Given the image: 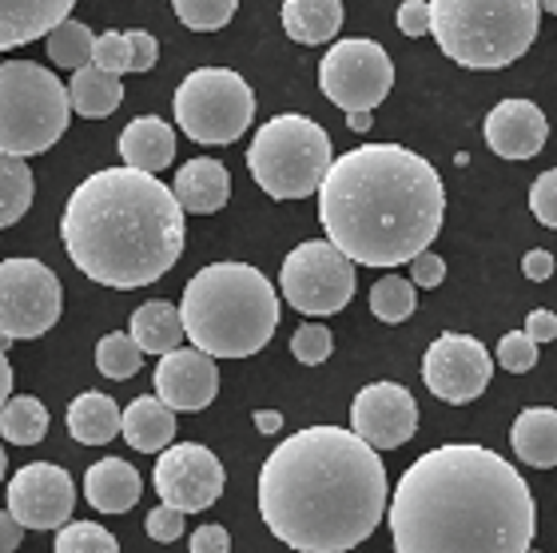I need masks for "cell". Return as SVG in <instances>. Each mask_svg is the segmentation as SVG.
Returning <instances> with one entry per match:
<instances>
[{
	"instance_id": "cell-3",
	"label": "cell",
	"mask_w": 557,
	"mask_h": 553,
	"mask_svg": "<svg viewBox=\"0 0 557 553\" xmlns=\"http://www.w3.org/2000/svg\"><path fill=\"white\" fill-rule=\"evenodd\" d=\"M446 192L418 151L367 144L331 160L319 184V223L326 239L362 267L410 263L438 239Z\"/></svg>"
},
{
	"instance_id": "cell-29",
	"label": "cell",
	"mask_w": 557,
	"mask_h": 553,
	"mask_svg": "<svg viewBox=\"0 0 557 553\" xmlns=\"http://www.w3.org/2000/svg\"><path fill=\"white\" fill-rule=\"evenodd\" d=\"M0 434L12 446H36L48 434V410L33 394H16L0 406Z\"/></svg>"
},
{
	"instance_id": "cell-34",
	"label": "cell",
	"mask_w": 557,
	"mask_h": 553,
	"mask_svg": "<svg viewBox=\"0 0 557 553\" xmlns=\"http://www.w3.org/2000/svg\"><path fill=\"white\" fill-rule=\"evenodd\" d=\"M57 553H120V542L96 521H64L57 533Z\"/></svg>"
},
{
	"instance_id": "cell-50",
	"label": "cell",
	"mask_w": 557,
	"mask_h": 553,
	"mask_svg": "<svg viewBox=\"0 0 557 553\" xmlns=\"http://www.w3.org/2000/svg\"><path fill=\"white\" fill-rule=\"evenodd\" d=\"M347 124L355 127V132H367V127H371V112H347Z\"/></svg>"
},
{
	"instance_id": "cell-5",
	"label": "cell",
	"mask_w": 557,
	"mask_h": 553,
	"mask_svg": "<svg viewBox=\"0 0 557 553\" xmlns=\"http://www.w3.org/2000/svg\"><path fill=\"white\" fill-rule=\"evenodd\" d=\"M180 323L211 358L259 355L278 327V295L259 267L211 263L184 287Z\"/></svg>"
},
{
	"instance_id": "cell-33",
	"label": "cell",
	"mask_w": 557,
	"mask_h": 553,
	"mask_svg": "<svg viewBox=\"0 0 557 553\" xmlns=\"http://www.w3.org/2000/svg\"><path fill=\"white\" fill-rule=\"evenodd\" d=\"M418 299H414V283H407L403 275H383L371 291V311L374 319L383 323H407L414 315Z\"/></svg>"
},
{
	"instance_id": "cell-25",
	"label": "cell",
	"mask_w": 557,
	"mask_h": 553,
	"mask_svg": "<svg viewBox=\"0 0 557 553\" xmlns=\"http://www.w3.org/2000/svg\"><path fill=\"white\" fill-rule=\"evenodd\" d=\"M283 28L299 45H326L343 28V0H283Z\"/></svg>"
},
{
	"instance_id": "cell-13",
	"label": "cell",
	"mask_w": 557,
	"mask_h": 553,
	"mask_svg": "<svg viewBox=\"0 0 557 553\" xmlns=\"http://www.w3.org/2000/svg\"><path fill=\"white\" fill-rule=\"evenodd\" d=\"M151 486L160 494L163 506H175L184 514H199L220 502L227 474L223 462L199 442H180V446H163V454L156 458V474Z\"/></svg>"
},
{
	"instance_id": "cell-9",
	"label": "cell",
	"mask_w": 557,
	"mask_h": 553,
	"mask_svg": "<svg viewBox=\"0 0 557 553\" xmlns=\"http://www.w3.org/2000/svg\"><path fill=\"white\" fill-rule=\"evenodd\" d=\"M256 120V93L232 69H196L175 88V124L196 144H235Z\"/></svg>"
},
{
	"instance_id": "cell-38",
	"label": "cell",
	"mask_w": 557,
	"mask_h": 553,
	"mask_svg": "<svg viewBox=\"0 0 557 553\" xmlns=\"http://www.w3.org/2000/svg\"><path fill=\"white\" fill-rule=\"evenodd\" d=\"M92 64H96V69L112 72V76H124V72H132L128 36H124V33L96 36V40H92Z\"/></svg>"
},
{
	"instance_id": "cell-31",
	"label": "cell",
	"mask_w": 557,
	"mask_h": 553,
	"mask_svg": "<svg viewBox=\"0 0 557 553\" xmlns=\"http://www.w3.org/2000/svg\"><path fill=\"white\" fill-rule=\"evenodd\" d=\"M92 28L81 21H64L48 33V60L57 64V69H84V64H92Z\"/></svg>"
},
{
	"instance_id": "cell-21",
	"label": "cell",
	"mask_w": 557,
	"mask_h": 553,
	"mask_svg": "<svg viewBox=\"0 0 557 553\" xmlns=\"http://www.w3.org/2000/svg\"><path fill=\"white\" fill-rule=\"evenodd\" d=\"M144 494L139 470L124 458H100L84 474V497L100 514H128Z\"/></svg>"
},
{
	"instance_id": "cell-8",
	"label": "cell",
	"mask_w": 557,
	"mask_h": 553,
	"mask_svg": "<svg viewBox=\"0 0 557 553\" xmlns=\"http://www.w3.org/2000/svg\"><path fill=\"white\" fill-rule=\"evenodd\" d=\"M247 168L271 199H307L331 168V136L307 115H275L251 139Z\"/></svg>"
},
{
	"instance_id": "cell-39",
	"label": "cell",
	"mask_w": 557,
	"mask_h": 553,
	"mask_svg": "<svg viewBox=\"0 0 557 553\" xmlns=\"http://www.w3.org/2000/svg\"><path fill=\"white\" fill-rule=\"evenodd\" d=\"M530 211H534L537 223H546V228L557 231V168L542 172L530 187Z\"/></svg>"
},
{
	"instance_id": "cell-35",
	"label": "cell",
	"mask_w": 557,
	"mask_h": 553,
	"mask_svg": "<svg viewBox=\"0 0 557 553\" xmlns=\"http://www.w3.org/2000/svg\"><path fill=\"white\" fill-rule=\"evenodd\" d=\"M172 4L184 28H196V33H215L239 9V0H172Z\"/></svg>"
},
{
	"instance_id": "cell-18",
	"label": "cell",
	"mask_w": 557,
	"mask_h": 553,
	"mask_svg": "<svg viewBox=\"0 0 557 553\" xmlns=\"http://www.w3.org/2000/svg\"><path fill=\"white\" fill-rule=\"evenodd\" d=\"M549 124L534 100H502L486 115V144L502 160H530L546 148Z\"/></svg>"
},
{
	"instance_id": "cell-44",
	"label": "cell",
	"mask_w": 557,
	"mask_h": 553,
	"mask_svg": "<svg viewBox=\"0 0 557 553\" xmlns=\"http://www.w3.org/2000/svg\"><path fill=\"white\" fill-rule=\"evenodd\" d=\"M191 553H232V538L223 526H199L191 533Z\"/></svg>"
},
{
	"instance_id": "cell-2",
	"label": "cell",
	"mask_w": 557,
	"mask_h": 553,
	"mask_svg": "<svg viewBox=\"0 0 557 553\" xmlns=\"http://www.w3.org/2000/svg\"><path fill=\"white\" fill-rule=\"evenodd\" d=\"M391 486L374 446L343 427H307L259 470V514L299 553H347L386 518Z\"/></svg>"
},
{
	"instance_id": "cell-53",
	"label": "cell",
	"mask_w": 557,
	"mask_h": 553,
	"mask_svg": "<svg viewBox=\"0 0 557 553\" xmlns=\"http://www.w3.org/2000/svg\"><path fill=\"white\" fill-rule=\"evenodd\" d=\"M525 553H534V550H525Z\"/></svg>"
},
{
	"instance_id": "cell-17",
	"label": "cell",
	"mask_w": 557,
	"mask_h": 553,
	"mask_svg": "<svg viewBox=\"0 0 557 553\" xmlns=\"http://www.w3.org/2000/svg\"><path fill=\"white\" fill-rule=\"evenodd\" d=\"M220 394V370L203 355L199 346H175L168 355H160L156 367V398L168 403L172 410H208Z\"/></svg>"
},
{
	"instance_id": "cell-10",
	"label": "cell",
	"mask_w": 557,
	"mask_h": 553,
	"mask_svg": "<svg viewBox=\"0 0 557 553\" xmlns=\"http://www.w3.org/2000/svg\"><path fill=\"white\" fill-rule=\"evenodd\" d=\"M278 287L299 315H338L355 299V263L331 239H307L283 259Z\"/></svg>"
},
{
	"instance_id": "cell-45",
	"label": "cell",
	"mask_w": 557,
	"mask_h": 553,
	"mask_svg": "<svg viewBox=\"0 0 557 553\" xmlns=\"http://www.w3.org/2000/svg\"><path fill=\"white\" fill-rule=\"evenodd\" d=\"M525 334H530L534 343H554V339H557V315L546 311V307L530 311V315H525Z\"/></svg>"
},
{
	"instance_id": "cell-15",
	"label": "cell",
	"mask_w": 557,
	"mask_h": 553,
	"mask_svg": "<svg viewBox=\"0 0 557 553\" xmlns=\"http://www.w3.org/2000/svg\"><path fill=\"white\" fill-rule=\"evenodd\" d=\"M76 509V486L69 470L52 462H28L9 482V514L24 530H60Z\"/></svg>"
},
{
	"instance_id": "cell-32",
	"label": "cell",
	"mask_w": 557,
	"mask_h": 553,
	"mask_svg": "<svg viewBox=\"0 0 557 553\" xmlns=\"http://www.w3.org/2000/svg\"><path fill=\"white\" fill-rule=\"evenodd\" d=\"M96 367H100V374L104 379H132L139 367H144V351L136 346V339L132 334H104L100 343H96Z\"/></svg>"
},
{
	"instance_id": "cell-51",
	"label": "cell",
	"mask_w": 557,
	"mask_h": 553,
	"mask_svg": "<svg viewBox=\"0 0 557 553\" xmlns=\"http://www.w3.org/2000/svg\"><path fill=\"white\" fill-rule=\"evenodd\" d=\"M537 4H542V9L554 12V16H557V0H537Z\"/></svg>"
},
{
	"instance_id": "cell-43",
	"label": "cell",
	"mask_w": 557,
	"mask_h": 553,
	"mask_svg": "<svg viewBox=\"0 0 557 553\" xmlns=\"http://www.w3.org/2000/svg\"><path fill=\"white\" fill-rule=\"evenodd\" d=\"M398 33L403 36L430 33V0H407V4L398 9Z\"/></svg>"
},
{
	"instance_id": "cell-7",
	"label": "cell",
	"mask_w": 557,
	"mask_h": 553,
	"mask_svg": "<svg viewBox=\"0 0 557 553\" xmlns=\"http://www.w3.org/2000/svg\"><path fill=\"white\" fill-rule=\"evenodd\" d=\"M69 88L40 64L4 60L0 64V151L40 156L69 127Z\"/></svg>"
},
{
	"instance_id": "cell-22",
	"label": "cell",
	"mask_w": 557,
	"mask_h": 553,
	"mask_svg": "<svg viewBox=\"0 0 557 553\" xmlns=\"http://www.w3.org/2000/svg\"><path fill=\"white\" fill-rule=\"evenodd\" d=\"M120 160L136 172H163L175 160V132L163 124L160 115H136L120 132Z\"/></svg>"
},
{
	"instance_id": "cell-48",
	"label": "cell",
	"mask_w": 557,
	"mask_h": 553,
	"mask_svg": "<svg viewBox=\"0 0 557 553\" xmlns=\"http://www.w3.org/2000/svg\"><path fill=\"white\" fill-rule=\"evenodd\" d=\"M9 391H12V367H9V355H4V343H0V406L9 403Z\"/></svg>"
},
{
	"instance_id": "cell-36",
	"label": "cell",
	"mask_w": 557,
	"mask_h": 553,
	"mask_svg": "<svg viewBox=\"0 0 557 553\" xmlns=\"http://www.w3.org/2000/svg\"><path fill=\"white\" fill-rule=\"evenodd\" d=\"M331 346H335V339H331V331H326L323 323H302L299 331L290 334V355L299 358L302 367L326 362V358H331Z\"/></svg>"
},
{
	"instance_id": "cell-23",
	"label": "cell",
	"mask_w": 557,
	"mask_h": 553,
	"mask_svg": "<svg viewBox=\"0 0 557 553\" xmlns=\"http://www.w3.org/2000/svg\"><path fill=\"white\" fill-rule=\"evenodd\" d=\"M120 434L128 442L132 450L139 454H160L163 446H172L175 439V410L160 398H136V403L120 415Z\"/></svg>"
},
{
	"instance_id": "cell-47",
	"label": "cell",
	"mask_w": 557,
	"mask_h": 553,
	"mask_svg": "<svg viewBox=\"0 0 557 553\" xmlns=\"http://www.w3.org/2000/svg\"><path fill=\"white\" fill-rule=\"evenodd\" d=\"M21 542H24V526L12 518L9 509H0V553L21 550Z\"/></svg>"
},
{
	"instance_id": "cell-49",
	"label": "cell",
	"mask_w": 557,
	"mask_h": 553,
	"mask_svg": "<svg viewBox=\"0 0 557 553\" xmlns=\"http://www.w3.org/2000/svg\"><path fill=\"white\" fill-rule=\"evenodd\" d=\"M256 427H259V434H275V430L283 427V415H278V410H259Z\"/></svg>"
},
{
	"instance_id": "cell-20",
	"label": "cell",
	"mask_w": 557,
	"mask_h": 553,
	"mask_svg": "<svg viewBox=\"0 0 557 553\" xmlns=\"http://www.w3.org/2000/svg\"><path fill=\"white\" fill-rule=\"evenodd\" d=\"M172 196L180 199V208L191 211V216H211L220 211L227 199H232V175L220 160L211 156H199V160H187L180 172H175Z\"/></svg>"
},
{
	"instance_id": "cell-4",
	"label": "cell",
	"mask_w": 557,
	"mask_h": 553,
	"mask_svg": "<svg viewBox=\"0 0 557 553\" xmlns=\"http://www.w3.org/2000/svg\"><path fill=\"white\" fill-rule=\"evenodd\" d=\"M60 239L92 283L136 291L163 279L184 255V208L151 172L104 168L72 192Z\"/></svg>"
},
{
	"instance_id": "cell-52",
	"label": "cell",
	"mask_w": 557,
	"mask_h": 553,
	"mask_svg": "<svg viewBox=\"0 0 557 553\" xmlns=\"http://www.w3.org/2000/svg\"><path fill=\"white\" fill-rule=\"evenodd\" d=\"M0 482H4V446H0Z\"/></svg>"
},
{
	"instance_id": "cell-1",
	"label": "cell",
	"mask_w": 557,
	"mask_h": 553,
	"mask_svg": "<svg viewBox=\"0 0 557 553\" xmlns=\"http://www.w3.org/2000/svg\"><path fill=\"white\" fill-rule=\"evenodd\" d=\"M386 506L395 553H525L537 530L525 478L474 442L414 458Z\"/></svg>"
},
{
	"instance_id": "cell-37",
	"label": "cell",
	"mask_w": 557,
	"mask_h": 553,
	"mask_svg": "<svg viewBox=\"0 0 557 553\" xmlns=\"http://www.w3.org/2000/svg\"><path fill=\"white\" fill-rule=\"evenodd\" d=\"M498 362L502 370H510V374H525V370L537 367V343L530 339L525 331H510L502 334L498 343Z\"/></svg>"
},
{
	"instance_id": "cell-11",
	"label": "cell",
	"mask_w": 557,
	"mask_h": 553,
	"mask_svg": "<svg viewBox=\"0 0 557 553\" xmlns=\"http://www.w3.org/2000/svg\"><path fill=\"white\" fill-rule=\"evenodd\" d=\"M64 291L52 267L40 259L0 263V339H40L57 327Z\"/></svg>"
},
{
	"instance_id": "cell-12",
	"label": "cell",
	"mask_w": 557,
	"mask_h": 553,
	"mask_svg": "<svg viewBox=\"0 0 557 553\" xmlns=\"http://www.w3.org/2000/svg\"><path fill=\"white\" fill-rule=\"evenodd\" d=\"M395 84V64L374 40H338L319 64V88L343 112H374Z\"/></svg>"
},
{
	"instance_id": "cell-16",
	"label": "cell",
	"mask_w": 557,
	"mask_h": 553,
	"mask_svg": "<svg viewBox=\"0 0 557 553\" xmlns=\"http://www.w3.org/2000/svg\"><path fill=\"white\" fill-rule=\"evenodd\" d=\"M350 430L374 450H398L414 439L418 403L398 382H371L350 403Z\"/></svg>"
},
{
	"instance_id": "cell-6",
	"label": "cell",
	"mask_w": 557,
	"mask_h": 553,
	"mask_svg": "<svg viewBox=\"0 0 557 553\" xmlns=\"http://www.w3.org/2000/svg\"><path fill=\"white\" fill-rule=\"evenodd\" d=\"M542 28L537 0H430V36L462 69H506Z\"/></svg>"
},
{
	"instance_id": "cell-27",
	"label": "cell",
	"mask_w": 557,
	"mask_h": 553,
	"mask_svg": "<svg viewBox=\"0 0 557 553\" xmlns=\"http://www.w3.org/2000/svg\"><path fill=\"white\" fill-rule=\"evenodd\" d=\"M69 434L81 446H104L120 434V406L100 391H84L69 406Z\"/></svg>"
},
{
	"instance_id": "cell-28",
	"label": "cell",
	"mask_w": 557,
	"mask_h": 553,
	"mask_svg": "<svg viewBox=\"0 0 557 553\" xmlns=\"http://www.w3.org/2000/svg\"><path fill=\"white\" fill-rule=\"evenodd\" d=\"M132 339L144 355H168L184 343V323H180V307L163 299H151L144 307H136L132 315Z\"/></svg>"
},
{
	"instance_id": "cell-41",
	"label": "cell",
	"mask_w": 557,
	"mask_h": 553,
	"mask_svg": "<svg viewBox=\"0 0 557 553\" xmlns=\"http://www.w3.org/2000/svg\"><path fill=\"white\" fill-rule=\"evenodd\" d=\"M442 279H446V263H442V255H434L430 247L410 259V283H414V287H438Z\"/></svg>"
},
{
	"instance_id": "cell-26",
	"label": "cell",
	"mask_w": 557,
	"mask_h": 553,
	"mask_svg": "<svg viewBox=\"0 0 557 553\" xmlns=\"http://www.w3.org/2000/svg\"><path fill=\"white\" fill-rule=\"evenodd\" d=\"M69 105L84 115V120H104L124 105V84L112 72L96 69V64H84V69L72 72L69 84Z\"/></svg>"
},
{
	"instance_id": "cell-46",
	"label": "cell",
	"mask_w": 557,
	"mask_h": 553,
	"mask_svg": "<svg viewBox=\"0 0 557 553\" xmlns=\"http://www.w3.org/2000/svg\"><path fill=\"white\" fill-rule=\"evenodd\" d=\"M522 275L530 279V283H546V279L554 275V255L542 251V247H534V251H525V259H522Z\"/></svg>"
},
{
	"instance_id": "cell-42",
	"label": "cell",
	"mask_w": 557,
	"mask_h": 553,
	"mask_svg": "<svg viewBox=\"0 0 557 553\" xmlns=\"http://www.w3.org/2000/svg\"><path fill=\"white\" fill-rule=\"evenodd\" d=\"M128 36V52H132V72H151L156 69V57H160V45L151 33H124Z\"/></svg>"
},
{
	"instance_id": "cell-24",
	"label": "cell",
	"mask_w": 557,
	"mask_h": 553,
	"mask_svg": "<svg viewBox=\"0 0 557 553\" xmlns=\"http://www.w3.org/2000/svg\"><path fill=\"white\" fill-rule=\"evenodd\" d=\"M513 454L537 470L557 466V410L554 406H530L518 415L510 430Z\"/></svg>"
},
{
	"instance_id": "cell-30",
	"label": "cell",
	"mask_w": 557,
	"mask_h": 553,
	"mask_svg": "<svg viewBox=\"0 0 557 553\" xmlns=\"http://www.w3.org/2000/svg\"><path fill=\"white\" fill-rule=\"evenodd\" d=\"M33 208V172L21 156L0 151V228H12Z\"/></svg>"
},
{
	"instance_id": "cell-19",
	"label": "cell",
	"mask_w": 557,
	"mask_h": 553,
	"mask_svg": "<svg viewBox=\"0 0 557 553\" xmlns=\"http://www.w3.org/2000/svg\"><path fill=\"white\" fill-rule=\"evenodd\" d=\"M76 0H0V52L48 36Z\"/></svg>"
},
{
	"instance_id": "cell-40",
	"label": "cell",
	"mask_w": 557,
	"mask_h": 553,
	"mask_svg": "<svg viewBox=\"0 0 557 553\" xmlns=\"http://www.w3.org/2000/svg\"><path fill=\"white\" fill-rule=\"evenodd\" d=\"M184 526H187V514L184 509H175V506H156L148 514V521H144V530H148L151 542H160V545H172L184 538Z\"/></svg>"
},
{
	"instance_id": "cell-14",
	"label": "cell",
	"mask_w": 557,
	"mask_h": 553,
	"mask_svg": "<svg viewBox=\"0 0 557 553\" xmlns=\"http://www.w3.org/2000/svg\"><path fill=\"white\" fill-rule=\"evenodd\" d=\"M490 374H494L490 351L478 339L458 331L438 334L426 346V358H422V382H426V391L454 406L474 403L478 394L490 386Z\"/></svg>"
}]
</instances>
